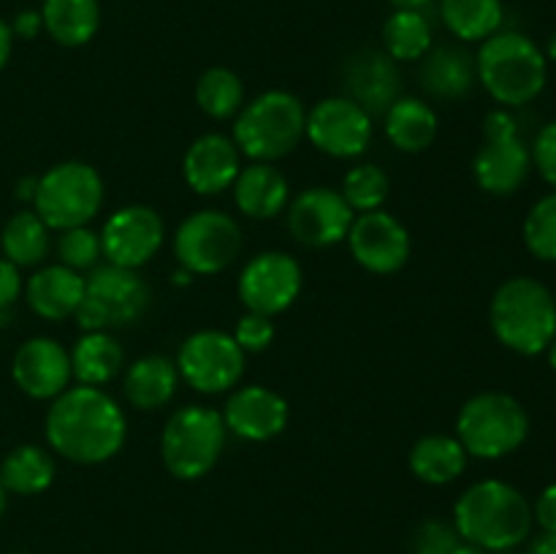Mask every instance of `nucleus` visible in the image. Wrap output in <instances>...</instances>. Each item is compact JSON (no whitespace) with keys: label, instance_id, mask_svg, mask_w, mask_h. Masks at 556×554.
Listing matches in <instances>:
<instances>
[{"label":"nucleus","instance_id":"412c9836","mask_svg":"<svg viewBox=\"0 0 556 554\" xmlns=\"http://www.w3.org/2000/svg\"><path fill=\"white\" fill-rule=\"evenodd\" d=\"M345 79L351 101H356L367 114H386L391 103L400 98L396 60H391L380 49H364L356 58H351Z\"/></svg>","mask_w":556,"mask_h":554},{"label":"nucleus","instance_id":"a19ab883","mask_svg":"<svg viewBox=\"0 0 556 554\" xmlns=\"http://www.w3.org/2000/svg\"><path fill=\"white\" fill-rule=\"evenodd\" d=\"M22 293L20 266L0 255V310H9Z\"/></svg>","mask_w":556,"mask_h":554},{"label":"nucleus","instance_id":"c85d7f7f","mask_svg":"<svg viewBox=\"0 0 556 554\" xmlns=\"http://www.w3.org/2000/svg\"><path fill=\"white\" fill-rule=\"evenodd\" d=\"M386 136L400 152H424L438 136V114L421 98H396L386 112Z\"/></svg>","mask_w":556,"mask_h":554},{"label":"nucleus","instance_id":"9d476101","mask_svg":"<svg viewBox=\"0 0 556 554\" xmlns=\"http://www.w3.org/2000/svg\"><path fill=\"white\" fill-rule=\"evenodd\" d=\"M532 168V152L519 136L514 114L494 109L483 119V144L472 158V177L478 188L492 196H510L525 185Z\"/></svg>","mask_w":556,"mask_h":554},{"label":"nucleus","instance_id":"f3484780","mask_svg":"<svg viewBox=\"0 0 556 554\" xmlns=\"http://www.w3.org/2000/svg\"><path fill=\"white\" fill-rule=\"evenodd\" d=\"M356 212L348 206L340 190L315 185L302 190L288 206V231L307 248H331L348 239Z\"/></svg>","mask_w":556,"mask_h":554},{"label":"nucleus","instance_id":"de8ad7c7","mask_svg":"<svg viewBox=\"0 0 556 554\" xmlns=\"http://www.w3.org/2000/svg\"><path fill=\"white\" fill-rule=\"evenodd\" d=\"M389 3L394 5V9H418L421 11L424 5H429L432 0H389Z\"/></svg>","mask_w":556,"mask_h":554},{"label":"nucleus","instance_id":"f257e3e1","mask_svg":"<svg viewBox=\"0 0 556 554\" xmlns=\"http://www.w3.org/2000/svg\"><path fill=\"white\" fill-rule=\"evenodd\" d=\"M54 454L76 465H101L119 454L128 438L125 411L98 386H68L54 396L43 421Z\"/></svg>","mask_w":556,"mask_h":554},{"label":"nucleus","instance_id":"603ef678","mask_svg":"<svg viewBox=\"0 0 556 554\" xmlns=\"http://www.w3.org/2000/svg\"><path fill=\"white\" fill-rule=\"evenodd\" d=\"M546 58L556 60V33L552 36V41H548V52H546Z\"/></svg>","mask_w":556,"mask_h":554},{"label":"nucleus","instance_id":"1a4fd4ad","mask_svg":"<svg viewBox=\"0 0 556 554\" xmlns=\"http://www.w3.org/2000/svg\"><path fill=\"white\" fill-rule=\"evenodd\" d=\"M150 307V286L136 269L103 264L85 277V299L76 310L81 331H109L130 326Z\"/></svg>","mask_w":556,"mask_h":554},{"label":"nucleus","instance_id":"6ab92c4d","mask_svg":"<svg viewBox=\"0 0 556 554\" xmlns=\"http://www.w3.org/2000/svg\"><path fill=\"white\" fill-rule=\"evenodd\" d=\"M223 421L228 432L237 438L250 440V443H266L277 438L288 427V402L269 386L250 383L233 391L223 407Z\"/></svg>","mask_w":556,"mask_h":554},{"label":"nucleus","instance_id":"473e14b6","mask_svg":"<svg viewBox=\"0 0 556 554\" xmlns=\"http://www.w3.org/2000/svg\"><path fill=\"white\" fill-rule=\"evenodd\" d=\"M383 47L391 60H421L432 49V27L418 9H396L383 25Z\"/></svg>","mask_w":556,"mask_h":554},{"label":"nucleus","instance_id":"0eeeda50","mask_svg":"<svg viewBox=\"0 0 556 554\" xmlns=\"http://www.w3.org/2000/svg\"><path fill=\"white\" fill-rule=\"evenodd\" d=\"M228 429L217 411L182 405L168 416L161 432V459L179 481H195L212 473L226 449Z\"/></svg>","mask_w":556,"mask_h":554},{"label":"nucleus","instance_id":"393cba45","mask_svg":"<svg viewBox=\"0 0 556 554\" xmlns=\"http://www.w3.org/2000/svg\"><path fill=\"white\" fill-rule=\"evenodd\" d=\"M421 87L434 98L456 101L476 85V60L462 47H438L424 54Z\"/></svg>","mask_w":556,"mask_h":554},{"label":"nucleus","instance_id":"9b49d317","mask_svg":"<svg viewBox=\"0 0 556 554\" xmlns=\"http://www.w3.org/2000/svg\"><path fill=\"white\" fill-rule=\"evenodd\" d=\"M242 250V228L228 212L199 210L174 231V255L190 275H220Z\"/></svg>","mask_w":556,"mask_h":554},{"label":"nucleus","instance_id":"49530a36","mask_svg":"<svg viewBox=\"0 0 556 554\" xmlns=\"http://www.w3.org/2000/svg\"><path fill=\"white\" fill-rule=\"evenodd\" d=\"M36 185H38V177L22 179L20 188H16V196H20L22 201H33V196H36Z\"/></svg>","mask_w":556,"mask_h":554},{"label":"nucleus","instance_id":"5701e85b","mask_svg":"<svg viewBox=\"0 0 556 554\" xmlns=\"http://www.w3.org/2000/svg\"><path fill=\"white\" fill-rule=\"evenodd\" d=\"M233 204L242 215L255 217V221H269L277 217L288 204V188L286 174L271 163H250V166L239 168L237 179H233Z\"/></svg>","mask_w":556,"mask_h":554},{"label":"nucleus","instance_id":"7c9ffc66","mask_svg":"<svg viewBox=\"0 0 556 554\" xmlns=\"http://www.w3.org/2000/svg\"><path fill=\"white\" fill-rule=\"evenodd\" d=\"M440 16L459 41H486L503 27V0H440Z\"/></svg>","mask_w":556,"mask_h":554},{"label":"nucleus","instance_id":"39448f33","mask_svg":"<svg viewBox=\"0 0 556 554\" xmlns=\"http://www.w3.org/2000/svg\"><path fill=\"white\" fill-rule=\"evenodd\" d=\"M302 101L288 90H266L244 103L233 123V144L255 163H271L291 155L304 139Z\"/></svg>","mask_w":556,"mask_h":554},{"label":"nucleus","instance_id":"b1692460","mask_svg":"<svg viewBox=\"0 0 556 554\" xmlns=\"http://www.w3.org/2000/svg\"><path fill=\"white\" fill-rule=\"evenodd\" d=\"M179 383L177 362L161 353H150L141 356L125 369L123 391L125 400L139 411H157V407L168 405Z\"/></svg>","mask_w":556,"mask_h":554},{"label":"nucleus","instance_id":"37998d69","mask_svg":"<svg viewBox=\"0 0 556 554\" xmlns=\"http://www.w3.org/2000/svg\"><path fill=\"white\" fill-rule=\"evenodd\" d=\"M41 27H43L41 11H20L16 20L11 22V30H14V36L20 38H36Z\"/></svg>","mask_w":556,"mask_h":554},{"label":"nucleus","instance_id":"ea45409f","mask_svg":"<svg viewBox=\"0 0 556 554\" xmlns=\"http://www.w3.org/2000/svg\"><path fill=\"white\" fill-rule=\"evenodd\" d=\"M530 152L532 166H535L538 174L556 190V119H552V123H546L538 130Z\"/></svg>","mask_w":556,"mask_h":554},{"label":"nucleus","instance_id":"dca6fc26","mask_svg":"<svg viewBox=\"0 0 556 554\" xmlns=\"http://www.w3.org/2000/svg\"><path fill=\"white\" fill-rule=\"evenodd\" d=\"M348 248L358 266L372 275H394L410 259V234L400 217L391 212L372 210L353 217L348 231Z\"/></svg>","mask_w":556,"mask_h":554},{"label":"nucleus","instance_id":"423d86ee","mask_svg":"<svg viewBox=\"0 0 556 554\" xmlns=\"http://www.w3.org/2000/svg\"><path fill=\"white\" fill-rule=\"evenodd\" d=\"M530 435L527 407L505 391H481L462 405L456 416V438L467 456L503 459L519 451Z\"/></svg>","mask_w":556,"mask_h":554},{"label":"nucleus","instance_id":"e433bc0d","mask_svg":"<svg viewBox=\"0 0 556 554\" xmlns=\"http://www.w3.org/2000/svg\"><path fill=\"white\" fill-rule=\"evenodd\" d=\"M58 255H60V264L68 266V269L74 272L96 269L98 259L103 255L101 234L92 231L90 226L68 228V231L60 234Z\"/></svg>","mask_w":556,"mask_h":554},{"label":"nucleus","instance_id":"c756f323","mask_svg":"<svg viewBox=\"0 0 556 554\" xmlns=\"http://www.w3.org/2000/svg\"><path fill=\"white\" fill-rule=\"evenodd\" d=\"M54 473H58L54 456L43 445L25 443L5 454L3 465H0V481H3L5 492L30 498V494H41L52 487Z\"/></svg>","mask_w":556,"mask_h":554},{"label":"nucleus","instance_id":"bb28decb","mask_svg":"<svg viewBox=\"0 0 556 554\" xmlns=\"http://www.w3.org/2000/svg\"><path fill=\"white\" fill-rule=\"evenodd\" d=\"M125 367V351L112 331H85L71 351V373L81 386H98L117 378Z\"/></svg>","mask_w":556,"mask_h":554},{"label":"nucleus","instance_id":"2eb2a0df","mask_svg":"<svg viewBox=\"0 0 556 554\" xmlns=\"http://www.w3.org/2000/svg\"><path fill=\"white\" fill-rule=\"evenodd\" d=\"M304 136L326 155L358 158L372 141V114L351 98H324L307 112Z\"/></svg>","mask_w":556,"mask_h":554},{"label":"nucleus","instance_id":"a18cd8bd","mask_svg":"<svg viewBox=\"0 0 556 554\" xmlns=\"http://www.w3.org/2000/svg\"><path fill=\"white\" fill-rule=\"evenodd\" d=\"M530 554H556V532H541L532 541Z\"/></svg>","mask_w":556,"mask_h":554},{"label":"nucleus","instance_id":"f8f14e48","mask_svg":"<svg viewBox=\"0 0 556 554\" xmlns=\"http://www.w3.org/2000/svg\"><path fill=\"white\" fill-rule=\"evenodd\" d=\"M177 373L190 389L201 394H223L233 389L244 375V351L228 331H193L179 345Z\"/></svg>","mask_w":556,"mask_h":554},{"label":"nucleus","instance_id":"2f4dec72","mask_svg":"<svg viewBox=\"0 0 556 554\" xmlns=\"http://www.w3.org/2000/svg\"><path fill=\"white\" fill-rule=\"evenodd\" d=\"M49 231L52 228L36 215V210H22L9 217L0 231V250L3 259L16 266H36L49 253Z\"/></svg>","mask_w":556,"mask_h":554},{"label":"nucleus","instance_id":"6e6552de","mask_svg":"<svg viewBox=\"0 0 556 554\" xmlns=\"http://www.w3.org/2000/svg\"><path fill=\"white\" fill-rule=\"evenodd\" d=\"M103 177L85 161H63L38 177L33 210L52 231L87 226L103 206Z\"/></svg>","mask_w":556,"mask_h":554},{"label":"nucleus","instance_id":"4468645a","mask_svg":"<svg viewBox=\"0 0 556 554\" xmlns=\"http://www.w3.org/2000/svg\"><path fill=\"white\" fill-rule=\"evenodd\" d=\"M101 250L106 264L139 269L157 255L166 239L163 217L152 206L128 204L106 217L101 231Z\"/></svg>","mask_w":556,"mask_h":554},{"label":"nucleus","instance_id":"8fccbe9b","mask_svg":"<svg viewBox=\"0 0 556 554\" xmlns=\"http://www.w3.org/2000/svg\"><path fill=\"white\" fill-rule=\"evenodd\" d=\"M546 353H548V364H552V369L556 373V337L552 340V345L546 348Z\"/></svg>","mask_w":556,"mask_h":554},{"label":"nucleus","instance_id":"c03bdc74","mask_svg":"<svg viewBox=\"0 0 556 554\" xmlns=\"http://www.w3.org/2000/svg\"><path fill=\"white\" fill-rule=\"evenodd\" d=\"M11 49H14V30H11L9 22L0 20V71L11 60Z\"/></svg>","mask_w":556,"mask_h":554},{"label":"nucleus","instance_id":"79ce46f5","mask_svg":"<svg viewBox=\"0 0 556 554\" xmlns=\"http://www.w3.org/2000/svg\"><path fill=\"white\" fill-rule=\"evenodd\" d=\"M532 519L543 527V532H556V483H548L538 494L535 505H532Z\"/></svg>","mask_w":556,"mask_h":554},{"label":"nucleus","instance_id":"a211bd4d","mask_svg":"<svg viewBox=\"0 0 556 554\" xmlns=\"http://www.w3.org/2000/svg\"><path fill=\"white\" fill-rule=\"evenodd\" d=\"M11 378L33 400H54L71 386V353L52 337H30L11 362Z\"/></svg>","mask_w":556,"mask_h":554},{"label":"nucleus","instance_id":"cd10ccee","mask_svg":"<svg viewBox=\"0 0 556 554\" xmlns=\"http://www.w3.org/2000/svg\"><path fill=\"white\" fill-rule=\"evenodd\" d=\"M43 30L60 47H85L101 27V3L98 0H43Z\"/></svg>","mask_w":556,"mask_h":554},{"label":"nucleus","instance_id":"20e7f679","mask_svg":"<svg viewBox=\"0 0 556 554\" xmlns=\"http://www.w3.org/2000/svg\"><path fill=\"white\" fill-rule=\"evenodd\" d=\"M494 337L519 356H538L556 337V299L535 277H508L489 304Z\"/></svg>","mask_w":556,"mask_h":554},{"label":"nucleus","instance_id":"f03ea898","mask_svg":"<svg viewBox=\"0 0 556 554\" xmlns=\"http://www.w3.org/2000/svg\"><path fill=\"white\" fill-rule=\"evenodd\" d=\"M532 505L514 483L486 478L459 494L454 505V527L462 541L483 552H508L525 543L532 530Z\"/></svg>","mask_w":556,"mask_h":554},{"label":"nucleus","instance_id":"4be33fe9","mask_svg":"<svg viewBox=\"0 0 556 554\" xmlns=\"http://www.w3.org/2000/svg\"><path fill=\"white\" fill-rule=\"evenodd\" d=\"M25 297L38 318L65 320L76 315L81 299H85V277L81 272L68 269L63 264L41 266L27 280Z\"/></svg>","mask_w":556,"mask_h":554},{"label":"nucleus","instance_id":"ddd939ff","mask_svg":"<svg viewBox=\"0 0 556 554\" xmlns=\"http://www.w3.org/2000/svg\"><path fill=\"white\" fill-rule=\"evenodd\" d=\"M239 299L250 313L275 315L286 313L302 291V266L293 255L280 250H266L250 259L239 272Z\"/></svg>","mask_w":556,"mask_h":554},{"label":"nucleus","instance_id":"aec40b11","mask_svg":"<svg viewBox=\"0 0 556 554\" xmlns=\"http://www.w3.org/2000/svg\"><path fill=\"white\" fill-rule=\"evenodd\" d=\"M239 155L233 139L223 134H204L188 147L182 158V174L190 190L199 196H217L233 185L239 174Z\"/></svg>","mask_w":556,"mask_h":554},{"label":"nucleus","instance_id":"f704fd0d","mask_svg":"<svg viewBox=\"0 0 556 554\" xmlns=\"http://www.w3.org/2000/svg\"><path fill=\"white\" fill-rule=\"evenodd\" d=\"M389 190L391 182L383 168L375 166V163H358V166H353L345 174L340 193L348 201V206L356 215H362V212L383 210L386 199H389Z\"/></svg>","mask_w":556,"mask_h":554},{"label":"nucleus","instance_id":"3c124183","mask_svg":"<svg viewBox=\"0 0 556 554\" xmlns=\"http://www.w3.org/2000/svg\"><path fill=\"white\" fill-rule=\"evenodd\" d=\"M5 500H9V492H5L3 481H0V516L5 514Z\"/></svg>","mask_w":556,"mask_h":554},{"label":"nucleus","instance_id":"4c0bfd02","mask_svg":"<svg viewBox=\"0 0 556 554\" xmlns=\"http://www.w3.org/2000/svg\"><path fill=\"white\" fill-rule=\"evenodd\" d=\"M462 543L454 525L443 519H427L413 530L410 552L413 554H451Z\"/></svg>","mask_w":556,"mask_h":554},{"label":"nucleus","instance_id":"58836bf2","mask_svg":"<svg viewBox=\"0 0 556 554\" xmlns=\"http://www.w3.org/2000/svg\"><path fill=\"white\" fill-rule=\"evenodd\" d=\"M233 340L244 353H261L275 340V320L261 313H244L233 326Z\"/></svg>","mask_w":556,"mask_h":554},{"label":"nucleus","instance_id":"c9c22d12","mask_svg":"<svg viewBox=\"0 0 556 554\" xmlns=\"http://www.w3.org/2000/svg\"><path fill=\"white\" fill-rule=\"evenodd\" d=\"M525 244L538 261L556 264V190L538 199L527 212Z\"/></svg>","mask_w":556,"mask_h":554},{"label":"nucleus","instance_id":"7ed1b4c3","mask_svg":"<svg viewBox=\"0 0 556 554\" xmlns=\"http://www.w3.org/2000/svg\"><path fill=\"white\" fill-rule=\"evenodd\" d=\"M476 76L503 109L525 106L546 90L548 58L525 33L497 30L481 41Z\"/></svg>","mask_w":556,"mask_h":554},{"label":"nucleus","instance_id":"72a5a7b5","mask_svg":"<svg viewBox=\"0 0 556 554\" xmlns=\"http://www.w3.org/2000/svg\"><path fill=\"white\" fill-rule=\"evenodd\" d=\"M195 103L212 119H231L244 106V85L231 68H206L195 81Z\"/></svg>","mask_w":556,"mask_h":554},{"label":"nucleus","instance_id":"a878e982","mask_svg":"<svg viewBox=\"0 0 556 554\" xmlns=\"http://www.w3.org/2000/svg\"><path fill=\"white\" fill-rule=\"evenodd\" d=\"M407 465H410V473L418 481L443 487V483L456 481L465 473L467 451L454 435H424L410 449Z\"/></svg>","mask_w":556,"mask_h":554},{"label":"nucleus","instance_id":"09e8293b","mask_svg":"<svg viewBox=\"0 0 556 554\" xmlns=\"http://www.w3.org/2000/svg\"><path fill=\"white\" fill-rule=\"evenodd\" d=\"M451 554H486V552H483L481 546H476V543H467V541H462L459 546H456L454 552H451Z\"/></svg>","mask_w":556,"mask_h":554}]
</instances>
